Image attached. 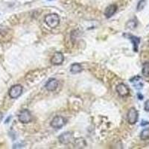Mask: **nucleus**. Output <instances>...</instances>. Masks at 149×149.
<instances>
[{
    "instance_id": "nucleus-21",
    "label": "nucleus",
    "mask_w": 149,
    "mask_h": 149,
    "mask_svg": "<svg viewBox=\"0 0 149 149\" xmlns=\"http://www.w3.org/2000/svg\"><path fill=\"white\" fill-rule=\"evenodd\" d=\"M2 118H3V115H2V113L0 112V122H1V121L2 120Z\"/></svg>"
},
{
    "instance_id": "nucleus-4",
    "label": "nucleus",
    "mask_w": 149,
    "mask_h": 149,
    "mask_svg": "<svg viewBox=\"0 0 149 149\" xmlns=\"http://www.w3.org/2000/svg\"><path fill=\"white\" fill-rule=\"evenodd\" d=\"M19 121L23 124L29 123L32 120V116L31 112L28 110H23L19 113L18 116Z\"/></svg>"
},
{
    "instance_id": "nucleus-7",
    "label": "nucleus",
    "mask_w": 149,
    "mask_h": 149,
    "mask_svg": "<svg viewBox=\"0 0 149 149\" xmlns=\"http://www.w3.org/2000/svg\"><path fill=\"white\" fill-rule=\"evenodd\" d=\"M116 92L120 96L125 97L129 95L130 90H129L128 86L127 85L124 84H119L116 86Z\"/></svg>"
},
{
    "instance_id": "nucleus-3",
    "label": "nucleus",
    "mask_w": 149,
    "mask_h": 149,
    "mask_svg": "<svg viewBox=\"0 0 149 149\" xmlns=\"http://www.w3.org/2000/svg\"><path fill=\"white\" fill-rule=\"evenodd\" d=\"M66 119L64 117L61 116H57L54 117V119L51 122V126L54 128L60 129L66 125Z\"/></svg>"
},
{
    "instance_id": "nucleus-12",
    "label": "nucleus",
    "mask_w": 149,
    "mask_h": 149,
    "mask_svg": "<svg viewBox=\"0 0 149 149\" xmlns=\"http://www.w3.org/2000/svg\"><path fill=\"white\" fill-rule=\"evenodd\" d=\"M130 82L134 84V87L136 89H142L143 86V83L142 81V78L139 76H135L130 79Z\"/></svg>"
},
{
    "instance_id": "nucleus-6",
    "label": "nucleus",
    "mask_w": 149,
    "mask_h": 149,
    "mask_svg": "<svg viewBox=\"0 0 149 149\" xmlns=\"http://www.w3.org/2000/svg\"><path fill=\"white\" fill-rule=\"evenodd\" d=\"M58 140L61 144L67 145L73 141V135L71 132H65L58 136Z\"/></svg>"
},
{
    "instance_id": "nucleus-5",
    "label": "nucleus",
    "mask_w": 149,
    "mask_h": 149,
    "mask_svg": "<svg viewBox=\"0 0 149 149\" xmlns=\"http://www.w3.org/2000/svg\"><path fill=\"white\" fill-rule=\"evenodd\" d=\"M22 86L20 84H17L11 86L9 90V96L11 98H17L22 95Z\"/></svg>"
},
{
    "instance_id": "nucleus-8",
    "label": "nucleus",
    "mask_w": 149,
    "mask_h": 149,
    "mask_svg": "<svg viewBox=\"0 0 149 149\" xmlns=\"http://www.w3.org/2000/svg\"><path fill=\"white\" fill-rule=\"evenodd\" d=\"M64 61L63 54L61 52H55L51 59V63L53 65H61Z\"/></svg>"
},
{
    "instance_id": "nucleus-13",
    "label": "nucleus",
    "mask_w": 149,
    "mask_h": 149,
    "mask_svg": "<svg viewBox=\"0 0 149 149\" xmlns=\"http://www.w3.org/2000/svg\"><path fill=\"white\" fill-rule=\"evenodd\" d=\"M82 71V66L80 63H74L70 67V72L72 74H78Z\"/></svg>"
},
{
    "instance_id": "nucleus-17",
    "label": "nucleus",
    "mask_w": 149,
    "mask_h": 149,
    "mask_svg": "<svg viewBox=\"0 0 149 149\" xmlns=\"http://www.w3.org/2000/svg\"><path fill=\"white\" fill-rule=\"evenodd\" d=\"M140 139L142 140L149 139V128H146L142 130L140 134Z\"/></svg>"
},
{
    "instance_id": "nucleus-1",
    "label": "nucleus",
    "mask_w": 149,
    "mask_h": 149,
    "mask_svg": "<svg viewBox=\"0 0 149 149\" xmlns=\"http://www.w3.org/2000/svg\"><path fill=\"white\" fill-rule=\"evenodd\" d=\"M45 22L49 28L54 29L56 28L60 23V17L58 14H50L45 17Z\"/></svg>"
},
{
    "instance_id": "nucleus-11",
    "label": "nucleus",
    "mask_w": 149,
    "mask_h": 149,
    "mask_svg": "<svg viewBox=\"0 0 149 149\" xmlns=\"http://www.w3.org/2000/svg\"><path fill=\"white\" fill-rule=\"evenodd\" d=\"M127 37H128V39L132 42L133 45H134V52H137L138 49H139V42H140V38L137 37H135V36L134 35H130V34L127 35Z\"/></svg>"
},
{
    "instance_id": "nucleus-15",
    "label": "nucleus",
    "mask_w": 149,
    "mask_h": 149,
    "mask_svg": "<svg viewBox=\"0 0 149 149\" xmlns=\"http://www.w3.org/2000/svg\"><path fill=\"white\" fill-rule=\"evenodd\" d=\"M126 26H127V29H131V30H134V29H136V27L137 26V21L136 19H130L126 24Z\"/></svg>"
},
{
    "instance_id": "nucleus-20",
    "label": "nucleus",
    "mask_w": 149,
    "mask_h": 149,
    "mask_svg": "<svg viewBox=\"0 0 149 149\" xmlns=\"http://www.w3.org/2000/svg\"><path fill=\"white\" fill-rule=\"evenodd\" d=\"M147 125H149V122H147V121H142V122L141 123V126H146Z\"/></svg>"
},
{
    "instance_id": "nucleus-9",
    "label": "nucleus",
    "mask_w": 149,
    "mask_h": 149,
    "mask_svg": "<svg viewBox=\"0 0 149 149\" xmlns=\"http://www.w3.org/2000/svg\"><path fill=\"white\" fill-rule=\"evenodd\" d=\"M58 81L55 78H51L49 79L46 84V89L48 91H54L58 88Z\"/></svg>"
},
{
    "instance_id": "nucleus-18",
    "label": "nucleus",
    "mask_w": 149,
    "mask_h": 149,
    "mask_svg": "<svg viewBox=\"0 0 149 149\" xmlns=\"http://www.w3.org/2000/svg\"><path fill=\"white\" fill-rule=\"evenodd\" d=\"M146 0H140L139 2H138L137 7H136V10L138 11H140V10H143L145 7H146Z\"/></svg>"
},
{
    "instance_id": "nucleus-2",
    "label": "nucleus",
    "mask_w": 149,
    "mask_h": 149,
    "mask_svg": "<svg viewBox=\"0 0 149 149\" xmlns=\"http://www.w3.org/2000/svg\"><path fill=\"white\" fill-rule=\"evenodd\" d=\"M127 122L130 125H134L137 122L138 119H139V113H138L136 109L134 107H131L130 109H129L128 112H127Z\"/></svg>"
},
{
    "instance_id": "nucleus-10",
    "label": "nucleus",
    "mask_w": 149,
    "mask_h": 149,
    "mask_svg": "<svg viewBox=\"0 0 149 149\" xmlns=\"http://www.w3.org/2000/svg\"><path fill=\"white\" fill-rule=\"evenodd\" d=\"M117 10V6L116 5H110L107 6L105 9L104 15L107 18H110L111 17L115 14V13Z\"/></svg>"
},
{
    "instance_id": "nucleus-14",
    "label": "nucleus",
    "mask_w": 149,
    "mask_h": 149,
    "mask_svg": "<svg viewBox=\"0 0 149 149\" xmlns=\"http://www.w3.org/2000/svg\"><path fill=\"white\" fill-rule=\"evenodd\" d=\"M142 72L145 77H149V61L143 63Z\"/></svg>"
},
{
    "instance_id": "nucleus-22",
    "label": "nucleus",
    "mask_w": 149,
    "mask_h": 149,
    "mask_svg": "<svg viewBox=\"0 0 149 149\" xmlns=\"http://www.w3.org/2000/svg\"><path fill=\"white\" fill-rule=\"evenodd\" d=\"M138 96H139V99H140V100H142V98H143V96H142V95H140V94H138Z\"/></svg>"
},
{
    "instance_id": "nucleus-19",
    "label": "nucleus",
    "mask_w": 149,
    "mask_h": 149,
    "mask_svg": "<svg viewBox=\"0 0 149 149\" xmlns=\"http://www.w3.org/2000/svg\"><path fill=\"white\" fill-rule=\"evenodd\" d=\"M145 110L147 112H149V100L146 101V103H145Z\"/></svg>"
},
{
    "instance_id": "nucleus-16",
    "label": "nucleus",
    "mask_w": 149,
    "mask_h": 149,
    "mask_svg": "<svg viewBox=\"0 0 149 149\" xmlns=\"http://www.w3.org/2000/svg\"><path fill=\"white\" fill-rule=\"evenodd\" d=\"M74 147L78 148H84L86 146V142L84 139L81 138H79V139H77L76 140L74 141Z\"/></svg>"
}]
</instances>
